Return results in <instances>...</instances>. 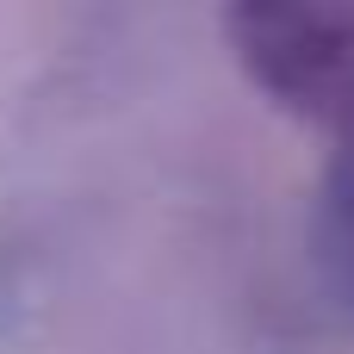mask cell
I'll use <instances>...</instances> for the list:
<instances>
[{
    "mask_svg": "<svg viewBox=\"0 0 354 354\" xmlns=\"http://www.w3.org/2000/svg\"><path fill=\"white\" fill-rule=\"evenodd\" d=\"M243 75L292 118L330 137L311 255L336 299L354 305V6H286L255 0L224 19Z\"/></svg>",
    "mask_w": 354,
    "mask_h": 354,
    "instance_id": "1",
    "label": "cell"
}]
</instances>
